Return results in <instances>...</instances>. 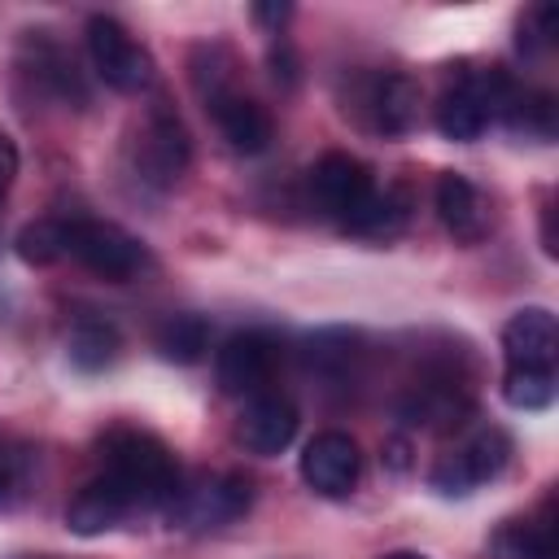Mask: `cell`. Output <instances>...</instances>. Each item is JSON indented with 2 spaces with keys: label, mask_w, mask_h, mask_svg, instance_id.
<instances>
[{
  "label": "cell",
  "mask_w": 559,
  "mask_h": 559,
  "mask_svg": "<svg viewBox=\"0 0 559 559\" xmlns=\"http://www.w3.org/2000/svg\"><path fill=\"white\" fill-rule=\"evenodd\" d=\"M105 472L131 502V511L140 507H170L179 493V463L170 454V445L153 432L140 428H114L105 441Z\"/></svg>",
  "instance_id": "obj_1"
},
{
  "label": "cell",
  "mask_w": 559,
  "mask_h": 559,
  "mask_svg": "<svg viewBox=\"0 0 559 559\" xmlns=\"http://www.w3.org/2000/svg\"><path fill=\"white\" fill-rule=\"evenodd\" d=\"M61 223H66V253L79 258L92 275L127 284L148 266L144 245L118 223H105V218H61Z\"/></svg>",
  "instance_id": "obj_2"
},
{
  "label": "cell",
  "mask_w": 559,
  "mask_h": 559,
  "mask_svg": "<svg viewBox=\"0 0 559 559\" xmlns=\"http://www.w3.org/2000/svg\"><path fill=\"white\" fill-rule=\"evenodd\" d=\"M87 57L92 70L100 74V83H109L114 92H144L153 83V57L131 39V31L105 13H96L87 22Z\"/></svg>",
  "instance_id": "obj_3"
},
{
  "label": "cell",
  "mask_w": 559,
  "mask_h": 559,
  "mask_svg": "<svg viewBox=\"0 0 559 559\" xmlns=\"http://www.w3.org/2000/svg\"><path fill=\"white\" fill-rule=\"evenodd\" d=\"M131 162H135L140 179L153 183V188H175V183H179V175H183L188 162H192V140H188V131H183V122H179L175 109L157 105V109L148 114V122H144L140 135H135Z\"/></svg>",
  "instance_id": "obj_4"
},
{
  "label": "cell",
  "mask_w": 559,
  "mask_h": 559,
  "mask_svg": "<svg viewBox=\"0 0 559 559\" xmlns=\"http://www.w3.org/2000/svg\"><path fill=\"white\" fill-rule=\"evenodd\" d=\"M511 459V437L502 428H480L463 445H454L437 467H432V489L437 493H472L476 485L493 480Z\"/></svg>",
  "instance_id": "obj_5"
},
{
  "label": "cell",
  "mask_w": 559,
  "mask_h": 559,
  "mask_svg": "<svg viewBox=\"0 0 559 559\" xmlns=\"http://www.w3.org/2000/svg\"><path fill=\"white\" fill-rule=\"evenodd\" d=\"M275 362H280V345L271 332H236L223 341L218 358H214V376H218V389L231 393V397H258L266 393L271 376H275Z\"/></svg>",
  "instance_id": "obj_6"
},
{
  "label": "cell",
  "mask_w": 559,
  "mask_h": 559,
  "mask_svg": "<svg viewBox=\"0 0 559 559\" xmlns=\"http://www.w3.org/2000/svg\"><path fill=\"white\" fill-rule=\"evenodd\" d=\"M249 502H253V485L245 476L223 472V476H205L192 489L179 485V493L170 502V520H179L188 528H223V524L240 520L249 511Z\"/></svg>",
  "instance_id": "obj_7"
},
{
  "label": "cell",
  "mask_w": 559,
  "mask_h": 559,
  "mask_svg": "<svg viewBox=\"0 0 559 559\" xmlns=\"http://www.w3.org/2000/svg\"><path fill=\"white\" fill-rule=\"evenodd\" d=\"M358 472H362V454H358V441L349 432H336V428L314 432L301 450V480L323 498L354 493Z\"/></svg>",
  "instance_id": "obj_8"
},
{
  "label": "cell",
  "mask_w": 559,
  "mask_h": 559,
  "mask_svg": "<svg viewBox=\"0 0 559 559\" xmlns=\"http://www.w3.org/2000/svg\"><path fill=\"white\" fill-rule=\"evenodd\" d=\"M310 192H314V205L345 227L362 210V201L376 192V183H371V170L358 157H349V153H323L314 162V170H310Z\"/></svg>",
  "instance_id": "obj_9"
},
{
  "label": "cell",
  "mask_w": 559,
  "mask_h": 559,
  "mask_svg": "<svg viewBox=\"0 0 559 559\" xmlns=\"http://www.w3.org/2000/svg\"><path fill=\"white\" fill-rule=\"evenodd\" d=\"M297 437V411L288 397L280 393H258L240 406V424H236V441L249 450V454H284Z\"/></svg>",
  "instance_id": "obj_10"
},
{
  "label": "cell",
  "mask_w": 559,
  "mask_h": 559,
  "mask_svg": "<svg viewBox=\"0 0 559 559\" xmlns=\"http://www.w3.org/2000/svg\"><path fill=\"white\" fill-rule=\"evenodd\" d=\"M502 354L507 367H537V371H555V354H559V328L555 314L546 306H524L507 319L502 328Z\"/></svg>",
  "instance_id": "obj_11"
},
{
  "label": "cell",
  "mask_w": 559,
  "mask_h": 559,
  "mask_svg": "<svg viewBox=\"0 0 559 559\" xmlns=\"http://www.w3.org/2000/svg\"><path fill=\"white\" fill-rule=\"evenodd\" d=\"M205 109L214 114L218 135H223L236 153H262V148L271 144V135H275L271 114H266L253 96H240V92H231V87L218 92V96H210Z\"/></svg>",
  "instance_id": "obj_12"
},
{
  "label": "cell",
  "mask_w": 559,
  "mask_h": 559,
  "mask_svg": "<svg viewBox=\"0 0 559 559\" xmlns=\"http://www.w3.org/2000/svg\"><path fill=\"white\" fill-rule=\"evenodd\" d=\"M437 214H441L445 231H450L454 240H463V245H476V240H485V231H489V201H485V192H480L467 175H459V170H445V175L437 179Z\"/></svg>",
  "instance_id": "obj_13"
},
{
  "label": "cell",
  "mask_w": 559,
  "mask_h": 559,
  "mask_svg": "<svg viewBox=\"0 0 559 559\" xmlns=\"http://www.w3.org/2000/svg\"><path fill=\"white\" fill-rule=\"evenodd\" d=\"M127 515H131L127 493H122L109 476H96V480H87V485L74 493V502L66 507V528L79 533V537H100V533L118 528Z\"/></svg>",
  "instance_id": "obj_14"
},
{
  "label": "cell",
  "mask_w": 559,
  "mask_h": 559,
  "mask_svg": "<svg viewBox=\"0 0 559 559\" xmlns=\"http://www.w3.org/2000/svg\"><path fill=\"white\" fill-rule=\"evenodd\" d=\"M367 109H371V127L384 135H406L419 122V83L402 70L380 74L367 92Z\"/></svg>",
  "instance_id": "obj_15"
},
{
  "label": "cell",
  "mask_w": 559,
  "mask_h": 559,
  "mask_svg": "<svg viewBox=\"0 0 559 559\" xmlns=\"http://www.w3.org/2000/svg\"><path fill=\"white\" fill-rule=\"evenodd\" d=\"M301 354H306L310 376L332 380V384H341L345 376H354V362L362 358L358 332H345V328H323V332H314Z\"/></svg>",
  "instance_id": "obj_16"
},
{
  "label": "cell",
  "mask_w": 559,
  "mask_h": 559,
  "mask_svg": "<svg viewBox=\"0 0 559 559\" xmlns=\"http://www.w3.org/2000/svg\"><path fill=\"white\" fill-rule=\"evenodd\" d=\"M66 354L79 371H105L118 358V328L109 319L83 314L66 336Z\"/></svg>",
  "instance_id": "obj_17"
},
{
  "label": "cell",
  "mask_w": 559,
  "mask_h": 559,
  "mask_svg": "<svg viewBox=\"0 0 559 559\" xmlns=\"http://www.w3.org/2000/svg\"><path fill=\"white\" fill-rule=\"evenodd\" d=\"M210 349V323L201 314H170L162 328H157V354L166 362H201Z\"/></svg>",
  "instance_id": "obj_18"
},
{
  "label": "cell",
  "mask_w": 559,
  "mask_h": 559,
  "mask_svg": "<svg viewBox=\"0 0 559 559\" xmlns=\"http://www.w3.org/2000/svg\"><path fill=\"white\" fill-rule=\"evenodd\" d=\"M493 559H555V528L546 520H507L493 533Z\"/></svg>",
  "instance_id": "obj_19"
},
{
  "label": "cell",
  "mask_w": 559,
  "mask_h": 559,
  "mask_svg": "<svg viewBox=\"0 0 559 559\" xmlns=\"http://www.w3.org/2000/svg\"><path fill=\"white\" fill-rule=\"evenodd\" d=\"M406 227V201L397 197V192H371L367 201H362V210L345 223V231H354V236H367V240H384V236H397Z\"/></svg>",
  "instance_id": "obj_20"
},
{
  "label": "cell",
  "mask_w": 559,
  "mask_h": 559,
  "mask_svg": "<svg viewBox=\"0 0 559 559\" xmlns=\"http://www.w3.org/2000/svg\"><path fill=\"white\" fill-rule=\"evenodd\" d=\"M502 397L515 411H546L555 402V371L537 367H507L502 376Z\"/></svg>",
  "instance_id": "obj_21"
},
{
  "label": "cell",
  "mask_w": 559,
  "mask_h": 559,
  "mask_svg": "<svg viewBox=\"0 0 559 559\" xmlns=\"http://www.w3.org/2000/svg\"><path fill=\"white\" fill-rule=\"evenodd\" d=\"M44 87H52L57 96H74L79 105H83V83H79V74H74V61L52 44V39H35V70H31Z\"/></svg>",
  "instance_id": "obj_22"
},
{
  "label": "cell",
  "mask_w": 559,
  "mask_h": 559,
  "mask_svg": "<svg viewBox=\"0 0 559 559\" xmlns=\"http://www.w3.org/2000/svg\"><path fill=\"white\" fill-rule=\"evenodd\" d=\"M17 258L31 266H52L57 258H66V223L61 218H39L31 227L17 231Z\"/></svg>",
  "instance_id": "obj_23"
},
{
  "label": "cell",
  "mask_w": 559,
  "mask_h": 559,
  "mask_svg": "<svg viewBox=\"0 0 559 559\" xmlns=\"http://www.w3.org/2000/svg\"><path fill=\"white\" fill-rule=\"evenodd\" d=\"M13 175H17V148H13V140L0 131V197H4V188L13 183Z\"/></svg>",
  "instance_id": "obj_24"
},
{
  "label": "cell",
  "mask_w": 559,
  "mask_h": 559,
  "mask_svg": "<svg viewBox=\"0 0 559 559\" xmlns=\"http://www.w3.org/2000/svg\"><path fill=\"white\" fill-rule=\"evenodd\" d=\"M288 4H253V22H266V26H280V22H288Z\"/></svg>",
  "instance_id": "obj_25"
},
{
  "label": "cell",
  "mask_w": 559,
  "mask_h": 559,
  "mask_svg": "<svg viewBox=\"0 0 559 559\" xmlns=\"http://www.w3.org/2000/svg\"><path fill=\"white\" fill-rule=\"evenodd\" d=\"M9 498V467H4V459H0V502Z\"/></svg>",
  "instance_id": "obj_26"
},
{
  "label": "cell",
  "mask_w": 559,
  "mask_h": 559,
  "mask_svg": "<svg viewBox=\"0 0 559 559\" xmlns=\"http://www.w3.org/2000/svg\"><path fill=\"white\" fill-rule=\"evenodd\" d=\"M384 559H424V555H415V550H393V555H384Z\"/></svg>",
  "instance_id": "obj_27"
}]
</instances>
